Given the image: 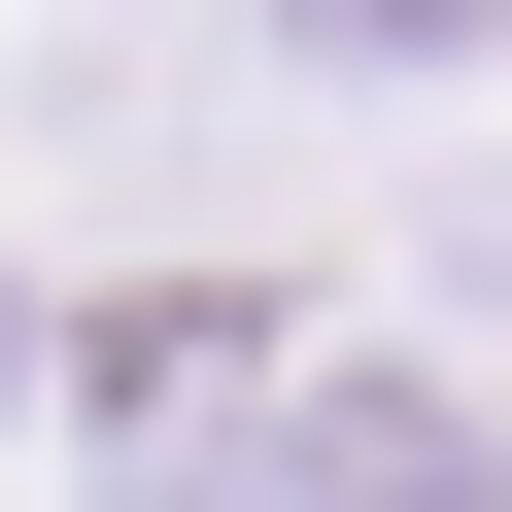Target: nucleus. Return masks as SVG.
Returning <instances> with one entry per match:
<instances>
[{"label": "nucleus", "instance_id": "nucleus-1", "mask_svg": "<svg viewBox=\"0 0 512 512\" xmlns=\"http://www.w3.org/2000/svg\"><path fill=\"white\" fill-rule=\"evenodd\" d=\"M274 512H512V444H478L444 376H308V410H274Z\"/></svg>", "mask_w": 512, "mask_h": 512}, {"label": "nucleus", "instance_id": "nucleus-2", "mask_svg": "<svg viewBox=\"0 0 512 512\" xmlns=\"http://www.w3.org/2000/svg\"><path fill=\"white\" fill-rule=\"evenodd\" d=\"M274 35H308V69H478L512 0H274Z\"/></svg>", "mask_w": 512, "mask_h": 512}]
</instances>
